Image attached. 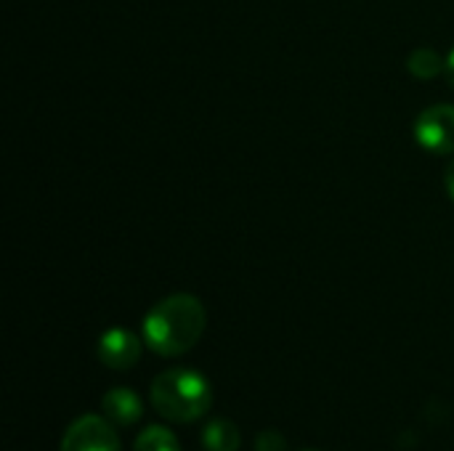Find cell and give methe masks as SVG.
Here are the masks:
<instances>
[{"label": "cell", "instance_id": "cell-1", "mask_svg": "<svg viewBox=\"0 0 454 451\" xmlns=\"http://www.w3.org/2000/svg\"><path fill=\"white\" fill-rule=\"evenodd\" d=\"M207 327V311L200 298L178 292L168 295L144 316V343L157 356H184L192 351Z\"/></svg>", "mask_w": 454, "mask_h": 451}, {"label": "cell", "instance_id": "cell-2", "mask_svg": "<svg viewBox=\"0 0 454 451\" xmlns=\"http://www.w3.org/2000/svg\"><path fill=\"white\" fill-rule=\"evenodd\" d=\"M152 407L170 423H194L213 407V385L197 369H165L152 380Z\"/></svg>", "mask_w": 454, "mask_h": 451}, {"label": "cell", "instance_id": "cell-3", "mask_svg": "<svg viewBox=\"0 0 454 451\" xmlns=\"http://www.w3.org/2000/svg\"><path fill=\"white\" fill-rule=\"evenodd\" d=\"M59 451H122V447L106 417L82 415L64 431Z\"/></svg>", "mask_w": 454, "mask_h": 451}, {"label": "cell", "instance_id": "cell-4", "mask_svg": "<svg viewBox=\"0 0 454 451\" xmlns=\"http://www.w3.org/2000/svg\"><path fill=\"white\" fill-rule=\"evenodd\" d=\"M415 138L431 154H454V104H436L420 112Z\"/></svg>", "mask_w": 454, "mask_h": 451}, {"label": "cell", "instance_id": "cell-5", "mask_svg": "<svg viewBox=\"0 0 454 451\" xmlns=\"http://www.w3.org/2000/svg\"><path fill=\"white\" fill-rule=\"evenodd\" d=\"M141 351H144V343L138 340V335L122 327H112L98 338V362L117 372L136 367L141 359Z\"/></svg>", "mask_w": 454, "mask_h": 451}, {"label": "cell", "instance_id": "cell-6", "mask_svg": "<svg viewBox=\"0 0 454 451\" xmlns=\"http://www.w3.org/2000/svg\"><path fill=\"white\" fill-rule=\"evenodd\" d=\"M101 409H104V417L120 428H130L144 417V401L130 388H112L101 399Z\"/></svg>", "mask_w": 454, "mask_h": 451}, {"label": "cell", "instance_id": "cell-7", "mask_svg": "<svg viewBox=\"0 0 454 451\" xmlns=\"http://www.w3.org/2000/svg\"><path fill=\"white\" fill-rule=\"evenodd\" d=\"M205 451H237L239 449V428L231 420H210L202 431Z\"/></svg>", "mask_w": 454, "mask_h": 451}, {"label": "cell", "instance_id": "cell-8", "mask_svg": "<svg viewBox=\"0 0 454 451\" xmlns=\"http://www.w3.org/2000/svg\"><path fill=\"white\" fill-rule=\"evenodd\" d=\"M407 69H410V74H415L418 80H431V77H436L439 72H444V58L439 56V51H434V48L426 45V48H418V51L410 53Z\"/></svg>", "mask_w": 454, "mask_h": 451}, {"label": "cell", "instance_id": "cell-9", "mask_svg": "<svg viewBox=\"0 0 454 451\" xmlns=\"http://www.w3.org/2000/svg\"><path fill=\"white\" fill-rule=\"evenodd\" d=\"M133 451H181L178 439L173 436V431L162 428V425H149L133 444Z\"/></svg>", "mask_w": 454, "mask_h": 451}, {"label": "cell", "instance_id": "cell-10", "mask_svg": "<svg viewBox=\"0 0 454 451\" xmlns=\"http://www.w3.org/2000/svg\"><path fill=\"white\" fill-rule=\"evenodd\" d=\"M255 451H287V439L279 431H263L255 439Z\"/></svg>", "mask_w": 454, "mask_h": 451}, {"label": "cell", "instance_id": "cell-11", "mask_svg": "<svg viewBox=\"0 0 454 451\" xmlns=\"http://www.w3.org/2000/svg\"><path fill=\"white\" fill-rule=\"evenodd\" d=\"M444 74H447V82L454 88V48L447 53V58H444Z\"/></svg>", "mask_w": 454, "mask_h": 451}, {"label": "cell", "instance_id": "cell-12", "mask_svg": "<svg viewBox=\"0 0 454 451\" xmlns=\"http://www.w3.org/2000/svg\"><path fill=\"white\" fill-rule=\"evenodd\" d=\"M444 186H447L450 197L454 199V159L450 162V167H447V175H444Z\"/></svg>", "mask_w": 454, "mask_h": 451}, {"label": "cell", "instance_id": "cell-13", "mask_svg": "<svg viewBox=\"0 0 454 451\" xmlns=\"http://www.w3.org/2000/svg\"><path fill=\"white\" fill-rule=\"evenodd\" d=\"M303 451H317V449H303Z\"/></svg>", "mask_w": 454, "mask_h": 451}]
</instances>
